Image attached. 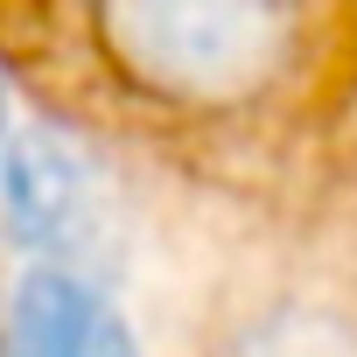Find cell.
<instances>
[{
	"label": "cell",
	"instance_id": "277c9868",
	"mask_svg": "<svg viewBox=\"0 0 357 357\" xmlns=\"http://www.w3.org/2000/svg\"><path fill=\"white\" fill-rule=\"evenodd\" d=\"M231 357H357V329L329 308H273L231 343Z\"/></svg>",
	"mask_w": 357,
	"mask_h": 357
},
{
	"label": "cell",
	"instance_id": "6da1fadb",
	"mask_svg": "<svg viewBox=\"0 0 357 357\" xmlns=\"http://www.w3.org/2000/svg\"><path fill=\"white\" fill-rule=\"evenodd\" d=\"M294 8H245V0H147V8H105L98 36L112 63L168 105L218 112L273 91L301 50Z\"/></svg>",
	"mask_w": 357,
	"mask_h": 357
},
{
	"label": "cell",
	"instance_id": "3957f363",
	"mask_svg": "<svg viewBox=\"0 0 357 357\" xmlns=\"http://www.w3.org/2000/svg\"><path fill=\"white\" fill-rule=\"evenodd\" d=\"M0 357H140L126 315L77 273L36 266L15 287L8 329H0Z\"/></svg>",
	"mask_w": 357,
	"mask_h": 357
},
{
	"label": "cell",
	"instance_id": "7a4b0ae2",
	"mask_svg": "<svg viewBox=\"0 0 357 357\" xmlns=\"http://www.w3.org/2000/svg\"><path fill=\"white\" fill-rule=\"evenodd\" d=\"M0 211H8V231L29 252H70V245H84L91 218H98L91 161L56 126L15 133L8 154H0Z\"/></svg>",
	"mask_w": 357,
	"mask_h": 357
},
{
	"label": "cell",
	"instance_id": "5b68a950",
	"mask_svg": "<svg viewBox=\"0 0 357 357\" xmlns=\"http://www.w3.org/2000/svg\"><path fill=\"white\" fill-rule=\"evenodd\" d=\"M8 140H15V126H8V84H0V154H8Z\"/></svg>",
	"mask_w": 357,
	"mask_h": 357
}]
</instances>
